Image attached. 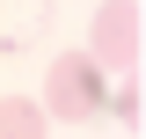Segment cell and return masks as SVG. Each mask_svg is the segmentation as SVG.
Masks as SVG:
<instances>
[{"label":"cell","instance_id":"1","mask_svg":"<svg viewBox=\"0 0 146 139\" xmlns=\"http://www.w3.org/2000/svg\"><path fill=\"white\" fill-rule=\"evenodd\" d=\"M102 103H110V88H102V66H95V59H58L51 66V81H44V117L88 124V117H102Z\"/></svg>","mask_w":146,"mask_h":139},{"label":"cell","instance_id":"2","mask_svg":"<svg viewBox=\"0 0 146 139\" xmlns=\"http://www.w3.org/2000/svg\"><path fill=\"white\" fill-rule=\"evenodd\" d=\"M139 51H146V15H139V0H102V15H95V51H88V59L131 73Z\"/></svg>","mask_w":146,"mask_h":139},{"label":"cell","instance_id":"3","mask_svg":"<svg viewBox=\"0 0 146 139\" xmlns=\"http://www.w3.org/2000/svg\"><path fill=\"white\" fill-rule=\"evenodd\" d=\"M44 103H22V95H7L0 103V139H44Z\"/></svg>","mask_w":146,"mask_h":139},{"label":"cell","instance_id":"4","mask_svg":"<svg viewBox=\"0 0 146 139\" xmlns=\"http://www.w3.org/2000/svg\"><path fill=\"white\" fill-rule=\"evenodd\" d=\"M102 110H117V117H124V124H139V110H146V88H139V66H131L124 81H117V95H110Z\"/></svg>","mask_w":146,"mask_h":139}]
</instances>
